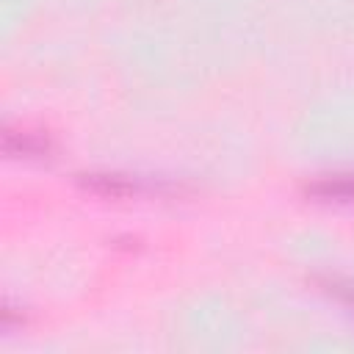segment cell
Masks as SVG:
<instances>
[{
  "label": "cell",
  "mask_w": 354,
  "mask_h": 354,
  "mask_svg": "<svg viewBox=\"0 0 354 354\" xmlns=\"http://www.w3.org/2000/svg\"><path fill=\"white\" fill-rule=\"evenodd\" d=\"M80 183L97 194H105V196H127V194H136L141 191L144 185L136 180V177H127V174H111V171H91V174H80Z\"/></svg>",
  "instance_id": "cell-2"
},
{
  "label": "cell",
  "mask_w": 354,
  "mask_h": 354,
  "mask_svg": "<svg viewBox=\"0 0 354 354\" xmlns=\"http://www.w3.org/2000/svg\"><path fill=\"white\" fill-rule=\"evenodd\" d=\"M307 196L321 202H354V171L321 174L304 185Z\"/></svg>",
  "instance_id": "cell-1"
}]
</instances>
